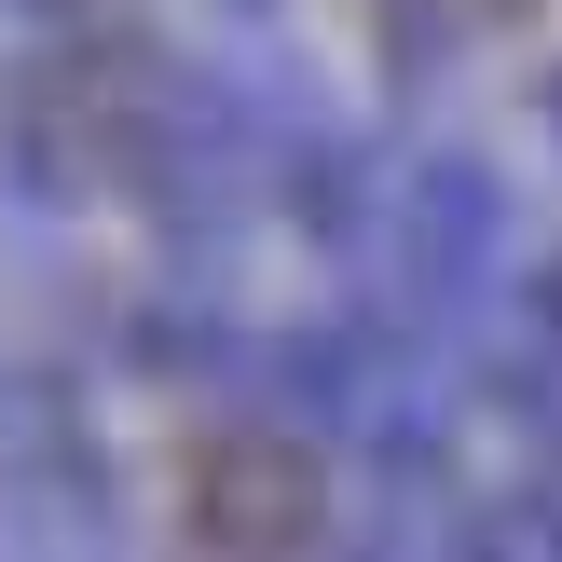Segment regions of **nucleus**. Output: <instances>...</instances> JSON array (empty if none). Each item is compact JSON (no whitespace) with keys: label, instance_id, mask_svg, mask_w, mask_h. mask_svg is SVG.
I'll use <instances>...</instances> for the list:
<instances>
[{"label":"nucleus","instance_id":"nucleus-6","mask_svg":"<svg viewBox=\"0 0 562 562\" xmlns=\"http://www.w3.org/2000/svg\"><path fill=\"white\" fill-rule=\"evenodd\" d=\"M536 124H549V137H562V69H549V82H536Z\"/></svg>","mask_w":562,"mask_h":562},{"label":"nucleus","instance_id":"nucleus-1","mask_svg":"<svg viewBox=\"0 0 562 562\" xmlns=\"http://www.w3.org/2000/svg\"><path fill=\"white\" fill-rule=\"evenodd\" d=\"M384 261V316L412 329V344H439V329H467L494 302V274H508V179L467 151H426L398 165V179L371 192V234H357Z\"/></svg>","mask_w":562,"mask_h":562},{"label":"nucleus","instance_id":"nucleus-5","mask_svg":"<svg viewBox=\"0 0 562 562\" xmlns=\"http://www.w3.org/2000/svg\"><path fill=\"white\" fill-rule=\"evenodd\" d=\"M371 42H384V82H398V97H426L439 55H453V0H371Z\"/></svg>","mask_w":562,"mask_h":562},{"label":"nucleus","instance_id":"nucleus-7","mask_svg":"<svg viewBox=\"0 0 562 562\" xmlns=\"http://www.w3.org/2000/svg\"><path fill=\"white\" fill-rule=\"evenodd\" d=\"M234 14H274V0H234Z\"/></svg>","mask_w":562,"mask_h":562},{"label":"nucleus","instance_id":"nucleus-2","mask_svg":"<svg viewBox=\"0 0 562 562\" xmlns=\"http://www.w3.org/2000/svg\"><path fill=\"white\" fill-rule=\"evenodd\" d=\"M0 536L14 549H124V467L69 371H0Z\"/></svg>","mask_w":562,"mask_h":562},{"label":"nucleus","instance_id":"nucleus-3","mask_svg":"<svg viewBox=\"0 0 562 562\" xmlns=\"http://www.w3.org/2000/svg\"><path fill=\"white\" fill-rule=\"evenodd\" d=\"M179 536L192 549H316L329 536V467L289 412L261 398H206L192 426V467H179Z\"/></svg>","mask_w":562,"mask_h":562},{"label":"nucleus","instance_id":"nucleus-4","mask_svg":"<svg viewBox=\"0 0 562 562\" xmlns=\"http://www.w3.org/2000/svg\"><path fill=\"white\" fill-rule=\"evenodd\" d=\"M247 344H261V329H247L206 274L137 289V316H124V371L165 384V398H247Z\"/></svg>","mask_w":562,"mask_h":562}]
</instances>
